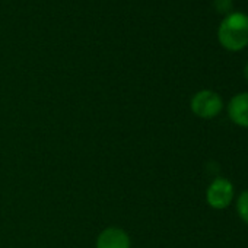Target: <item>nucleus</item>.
I'll use <instances>...</instances> for the list:
<instances>
[{
  "label": "nucleus",
  "instance_id": "obj_3",
  "mask_svg": "<svg viewBox=\"0 0 248 248\" xmlns=\"http://www.w3.org/2000/svg\"><path fill=\"white\" fill-rule=\"evenodd\" d=\"M233 199V186L226 178H215L206 191V202L216 210L226 209Z\"/></svg>",
  "mask_w": 248,
  "mask_h": 248
},
{
  "label": "nucleus",
  "instance_id": "obj_6",
  "mask_svg": "<svg viewBox=\"0 0 248 248\" xmlns=\"http://www.w3.org/2000/svg\"><path fill=\"white\" fill-rule=\"evenodd\" d=\"M236 212H238V216L248 225V190L242 191L238 196V200H236Z\"/></svg>",
  "mask_w": 248,
  "mask_h": 248
},
{
  "label": "nucleus",
  "instance_id": "obj_4",
  "mask_svg": "<svg viewBox=\"0 0 248 248\" xmlns=\"http://www.w3.org/2000/svg\"><path fill=\"white\" fill-rule=\"evenodd\" d=\"M95 248H132V239L124 229L108 226L96 236Z\"/></svg>",
  "mask_w": 248,
  "mask_h": 248
},
{
  "label": "nucleus",
  "instance_id": "obj_2",
  "mask_svg": "<svg viewBox=\"0 0 248 248\" xmlns=\"http://www.w3.org/2000/svg\"><path fill=\"white\" fill-rule=\"evenodd\" d=\"M190 108L193 114L197 115L199 118L210 120L220 114L223 108V101L219 93L209 89H203L193 95L190 101Z\"/></svg>",
  "mask_w": 248,
  "mask_h": 248
},
{
  "label": "nucleus",
  "instance_id": "obj_5",
  "mask_svg": "<svg viewBox=\"0 0 248 248\" xmlns=\"http://www.w3.org/2000/svg\"><path fill=\"white\" fill-rule=\"evenodd\" d=\"M228 115L236 126L248 127V92L232 96L228 105Z\"/></svg>",
  "mask_w": 248,
  "mask_h": 248
},
{
  "label": "nucleus",
  "instance_id": "obj_1",
  "mask_svg": "<svg viewBox=\"0 0 248 248\" xmlns=\"http://www.w3.org/2000/svg\"><path fill=\"white\" fill-rule=\"evenodd\" d=\"M220 44L231 50L238 51L248 46V15L233 12L225 16L217 30Z\"/></svg>",
  "mask_w": 248,
  "mask_h": 248
},
{
  "label": "nucleus",
  "instance_id": "obj_7",
  "mask_svg": "<svg viewBox=\"0 0 248 248\" xmlns=\"http://www.w3.org/2000/svg\"><path fill=\"white\" fill-rule=\"evenodd\" d=\"M215 8L220 12H226L232 6V0H213Z\"/></svg>",
  "mask_w": 248,
  "mask_h": 248
},
{
  "label": "nucleus",
  "instance_id": "obj_8",
  "mask_svg": "<svg viewBox=\"0 0 248 248\" xmlns=\"http://www.w3.org/2000/svg\"><path fill=\"white\" fill-rule=\"evenodd\" d=\"M245 76H247V79H248V63H247V66H245Z\"/></svg>",
  "mask_w": 248,
  "mask_h": 248
}]
</instances>
